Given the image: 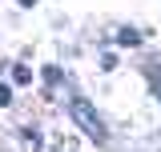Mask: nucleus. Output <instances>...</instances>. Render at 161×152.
I'll return each mask as SVG.
<instances>
[{
	"label": "nucleus",
	"instance_id": "2",
	"mask_svg": "<svg viewBox=\"0 0 161 152\" xmlns=\"http://www.w3.org/2000/svg\"><path fill=\"white\" fill-rule=\"evenodd\" d=\"M149 84H153V92H157V100H161V60L149 64Z\"/></svg>",
	"mask_w": 161,
	"mask_h": 152
},
{
	"label": "nucleus",
	"instance_id": "5",
	"mask_svg": "<svg viewBox=\"0 0 161 152\" xmlns=\"http://www.w3.org/2000/svg\"><path fill=\"white\" fill-rule=\"evenodd\" d=\"M8 104H12V88H8V84H0V108H8Z\"/></svg>",
	"mask_w": 161,
	"mask_h": 152
},
{
	"label": "nucleus",
	"instance_id": "4",
	"mask_svg": "<svg viewBox=\"0 0 161 152\" xmlns=\"http://www.w3.org/2000/svg\"><path fill=\"white\" fill-rule=\"evenodd\" d=\"M12 80H16V84H28V80H32V72H28V68H20V64H16V72H12Z\"/></svg>",
	"mask_w": 161,
	"mask_h": 152
},
{
	"label": "nucleus",
	"instance_id": "3",
	"mask_svg": "<svg viewBox=\"0 0 161 152\" xmlns=\"http://www.w3.org/2000/svg\"><path fill=\"white\" fill-rule=\"evenodd\" d=\"M137 32H133V28H121V32H117V44H137Z\"/></svg>",
	"mask_w": 161,
	"mask_h": 152
},
{
	"label": "nucleus",
	"instance_id": "1",
	"mask_svg": "<svg viewBox=\"0 0 161 152\" xmlns=\"http://www.w3.org/2000/svg\"><path fill=\"white\" fill-rule=\"evenodd\" d=\"M69 112H73V120L80 124V132L89 136V140H97V144H105V136H109V132H105V120L97 116V108H93L89 100H80V96H77V100L69 104Z\"/></svg>",
	"mask_w": 161,
	"mask_h": 152
}]
</instances>
